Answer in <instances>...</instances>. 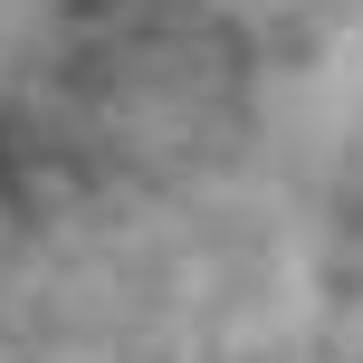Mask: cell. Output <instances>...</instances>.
I'll list each match as a JSON object with an SVG mask.
<instances>
[{
  "instance_id": "cell-1",
  "label": "cell",
  "mask_w": 363,
  "mask_h": 363,
  "mask_svg": "<svg viewBox=\"0 0 363 363\" xmlns=\"http://www.w3.org/2000/svg\"><path fill=\"white\" fill-rule=\"evenodd\" d=\"M249 115V48L211 0H106L57 57V144L96 172L172 182L230 153Z\"/></svg>"
}]
</instances>
